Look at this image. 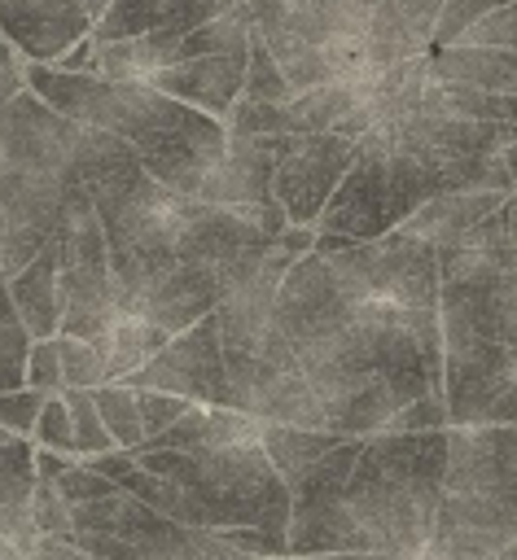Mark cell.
<instances>
[{"label": "cell", "instance_id": "cell-1", "mask_svg": "<svg viewBox=\"0 0 517 560\" xmlns=\"http://www.w3.org/2000/svg\"><path fill=\"white\" fill-rule=\"evenodd\" d=\"M215 319L237 411L254 420L368 438L443 398L438 249L403 232H315L302 258L272 245Z\"/></svg>", "mask_w": 517, "mask_h": 560}, {"label": "cell", "instance_id": "cell-2", "mask_svg": "<svg viewBox=\"0 0 517 560\" xmlns=\"http://www.w3.org/2000/svg\"><path fill=\"white\" fill-rule=\"evenodd\" d=\"M83 192L105 228L110 271L131 315L171 337L210 315L285 232L280 206H210L158 184L136 149L92 127Z\"/></svg>", "mask_w": 517, "mask_h": 560}, {"label": "cell", "instance_id": "cell-3", "mask_svg": "<svg viewBox=\"0 0 517 560\" xmlns=\"http://www.w3.org/2000/svg\"><path fill=\"white\" fill-rule=\"evenodd\" d=\"M517 92H491L438 70L434 52L399 61L386 114L355 136L359 153L315 219V232L377 241L443 192H513L508 144Z\"/></svg>", "mask_w": 517, "mask_h": 560}, {"label": "cell", "instance_id": "cell-4", "mask_svg": "<svg viewBox=\"0 0 517 560\" xmlns=\"http://www.w3.org/2000/svg\"><path fill=\"white\" fill-rule=\"evenodd\" d=\"M447 472V429L342 438L294 486L289 556L381 551L416 560L429 547Z\"/></svg>", "mask_w": 517, "mask_h": 560}, {"label": "cell", "instance_id": "cell-5", "mask_svg": "<svg viewBox=\"0 0 517 560\" xmlns=\"http://www.w3.org/2000/svg\"><path fill=\"white\" fill-rule=\"evenodd\" d=\"M438 4L443 0H245L250 39L272 57L285 101L429 52Z\"/></svg>", "mask_w": 517, "mask_h": 560}, {"label": "cell", "instance_id": "cell-6", "mask_svg": "<svg viewBox=\"0 0 517 560\" xmlns=\"http://www.w3.org/2000/svg\"><path fill=\"white\" fill-rule=\"evenodd\" d=\"M92 127L57 114L31 88L0 109V280L18 276L83 192Z\"/></svg>", "mask_w": 517, "mask_h": 560}, {"label": "cell", "instance_id": "cell-7", "mask_svg": "<svg viewBox=\"0 0 517 560\" xmlns=\"http://www.w3.org/2000/svg\"><path fill=\"white\" fill-rule=\"evenodd\" d=\"M438 328L517 346V188L438 245Z\"/></svg>", "mask_w": 517, "mask_h": 560}, {"label": "cell", "instance_id": "cell-8", "mask_svg": "<svg viewBox=\"0 0 517 560\" xmlns=\"http://www.w3.org/2000/svg\"><path fill=\"white\" fill-rule=\"evenodd\" d=\"M26 88L53 105L57 114L110 131L118 140H127L136 153L202 127L210 114L158 92L145 79H101V74H83V70H53V66H31L26 61Z\"/></svg>", "mask_w": 517, "mask_h": 560}, {"label": "cell", "instance_id": "cell-9", "mask_svg": "<svg viewBox=\"0 0 517 560\" xmlns=\"http://www.w3.org/2000/svg\"><path fill=\"white\" fill-rule=\"evenodd\" d=\"M74 542L88 560H258L228 547L215 529L180 525L127 490L70 508Z\"/></svg>", "mask_w": 517, "mask_h": 560}, {"label": "cell", "instance_id": "cell-10", "mask_svg": "<svg viewBox=\"0 0 517 560\" xmlns=\"http://www.w3.org/2000/svg\"><path fill=\"white\" fill-rule=\"evenodd\" d=\"M57 245V267H61V337H79L92 341L101 350V341L110 337V328L127 315L114 271H110V249H105V228L88 201V192H79L53 236Z\"/></svg>", "mask_w": 517, "mask_h": 560}, {"label": "cell", "instance_id": "cell-11", "mask_svg": "<svg viewBox=\"0 0 517 560\" xmlns=\"http://www.w3.org/2000/svg\"><path fill=\"white\" fill-rule=\"evenodd\" d=\"M359 144L333 131H280L272 136V197L289 223L315 228L320 210L351 171Z\"/></svg>", "mask_w": 517, "mask_h": 560}, {"label": "cell", "instance_id": "cell-12", "mask_svg": "<svg viewBox=\"0 0 517 560\" xmlns=\"http://www.w3.org/2000/svg\"><path fill=\"white\" fill-rule=\"evenodd\" d=\"M123 385L180 394V398L202 402V407H237V394H232V381H228V363H223V346H219L215 311L202 315L193 328L175 332L149 363H140L131 376H123Z\"/></svg>", "mask_w": 517, "mask_h": 560}, {"label": "cell", "instance_id": "cell-13", "mask_svg": "<svg viewBox=\"0 0 517 560\" xmlns=\"http://www.w3.org/2000/svg\"><path fill=\"white\" fill-rule=\"evenodd\" d=\"M517 381V346L443 332V402L447 424H482L491 402Z\"/></svg>", "mask_w": 517, "mask_h": 560}, {"label": "cell", "instance_id": "cell-14", "mask_svg": "<svg viewBox=\"0 0 517 560\" xmlns=\"http://www.w3.org/2000/svg\"><path fill=\"white\" fill-rule=\"evenodd\" d=\"M443 490L486 494L517 512V424H460L447 429Z\"/></svg>", "mask_w": 517, "mask_h": 560}, {"label": "cell", "instance_id": "cell-15", "mask_svg": "<svg viewBox=\"0 0 517 560\" xmlns=\"http://www.w3.org/2000/svg\"><path fill=\"white\" fill-rule=\"evenodd\" d=\"M517 542V512L469 490H443L429 547L451 560H495Z\"/></svg>", "mask_w": 517, "mask_h": 560}, {"label": "cell", "instance_id": "cell-16", "mask_svg": "<svg viewBox=\"0 0 517 560\" xmlns=\"http://www.w3.org/2000/svg\"><path fill=\"white\" fill-rule=\"evenodd\" d=\"M92 0H0V35L31 66H53L92 35Z\"/></svg>", "mask_w": 517, "mask_h": 560}, {"label": "cell", "instance_id": "cell-17", "mask_svg": "<svg viewBox=\"0 0 517 560\" xmlns=\"http://www.w3.org/2000/svg\"><path fill=\"white\" fill-rule=\"evenodd\" d=\"M245 57L250 52H206V57H184L171 61L162 70H153L145 83H153L158 92L228 122L232 105L245 92Z\"/></svg>", "mask_w": 517, "mask_h": 560}, {"label": "cell", "instance_id": "cell-18", "mask_svg": "<svg viewBox=\"0 0 517 560\" xmlns=\"http://www.w3.org/2000/svg\"><path fill=\"white\" fill-rule=\"evenodd\" d=\"M232 4H241V0H110L105 13L92 22V44L149 35V31L188 35L193 26L228 13Z\"/></svg>", "mask_w": 517, "mask_h": 560}, {"label": "cell", "instance_id": "cell-19", "mask_svg": "<svg viewBox=\"0 0 517 560\" xmlns=\"http://www.w3.org/2000/svg\"><path fill=\"white\" fill-rule=\"evenodd\" d=\"M13 311L31 328V337H57L61 328V267H57V245L48 241L18 276L4 280Z\"/></svg>", "mask_w": 517, "mask_h": 560}, {"label": "cell", "instance_id": "cell-20", "mask_svg": "<svg viewBox=\"0 0 517 560\" xmlns=\"http://www.w3.org/2000/svg\"><path fill=\"white\" fill-rule=\"evenodd\" d=\"M504 197L508 192H443V197L425 201L416 214H407L394 232H403V236L438 249V245L456 241L460 232H469L478 219H486Z\"/></svg>", "mask_w": 517, "mask_h": 560}, {"label": "cell", "instance_id": "cell-21", "mask_svg": "<svg viewBox=\"0 0 517 560\" xmlns=\"http://www.w3.org/2000/svg\"><path fill=\"white\" fill-rule=\"evenodd\" d=\"M175 44H180V35H166V31L92 44V61H88L83 74H101V79H149L153 70H162V66L175 61Z\"/></svg>", "mask_w": 517, "mask_h": 560}, {"label": "cell", "instance_id": "cell-22", "mask_svg": "<svg viewBox=\"0 0 517 560\" xmlns=\"http://www.w3.org/2000/svg\"><path fill=\"white\" fill-rule=\"evenodd\" d=\"M258 442H263V451H267L272 468L280 472V481H285V486H289V494H294V486L307 477V468H311L324 451H333L342 438H337V433H320V429H298V424L263 420Z\"/></svg>", "mask_w": 517, "mask_h": 560}, {"label": "cell", "instance_id": "cell-23", "mask_svg": "<svg viewBox=\"0 0 517 560\" xmlns=\"http://www.w3.org/2000/svg\"><path fill=\"white\" fill-rule=\"evenodd\" d=\"M171 341V332L166 328H158V324H149V319H140V315H123L114 328H110V337L101 341V354H105V372H110V381H123V376H131L140 363H149L162 346Z\"/></svg>", "mask_w": 517, "mask_h": 560}, {"label": "cell", "instance_id": "cell-24", "mask_svg": "<svg viewBox=\"0 0 517 560\" xmlns=\"http://www.w3.org/2000/svg\"><path fill=\"white\" fill-rule=\"evenodd\" d=\"M92 402L114 438L118 451H136L145 442V424H140V407H136V389L123 385V381H110V385H96L92 389Z\"/></svg>", "mask_w": 517, "mask_h": 560}, {"label": "cell", "instance_id": "cell-25", "mask_svg": "<svg viewBox=\"0 0 517 560\" xmlns=\"http://www.w3.org/2000/svg\"><path fill=\"white\" fill-rule=\"evenodd\" d=\"M31 328L22 324V315L9 302V289L0 298V394L22 389L26 385V359H31Z\"/></svg>", "mask_w": 517, "mask_h": 560}, {"label": "cell", "instance_id": "cell-26", "mask_svg": "<svg viewBox=\"0 0 517 560\" xmlns=\"http://www.w3.org/2000/svg\"><path fill=\"white\" fill-rule=\"evenodd\" d=\"M61 402L70 411V429H74V455L79 459H92V455H105V451H118L96 402H92V389H61Z\"/></svg>", "mask_w": 517, "mask_h": 560}, {"label": "cell", "instance_id": "cell-27", "mask_svg": "<svg viewBox=\"0 0 517 560\" xmlns=\"http://www.w3.org/2000/svg\"><path fill=\"white\" fill-rule=\"evenodd\" d=\"M57 354H61V389H96V385H110L105 354L92 341H79V337H61L57 332Z\"/></svg>", "mask_w": 517, "mask_h": 560}, {"label": "cell", "instance_id": "cell-28", "mask_svg": "<svg viewBox=\"0 0 517 560\" xmlns=\"http://www.w3.org/2000/svg\"><path fill=\"white\" fill-rule=\"evenodd\" d=\"M499 4H508V0H443V4H438V22H434V44H429V48H451V44H460V35H464L478 18H486L491 9H499Z\"/></svg>", "mask_w": 517, "mask_h": 560}, {"label": "cell", "instance_id": "cell-29", "mask_svg": "<svg viewBox=\"0 0 517 560\" xmlns=\"http://www.w3.org/2000/svg\"><path fill=\"white\" fill-rule=\"evenodd\" d=\"M31 446H44V451H57V455H74V429H70V411H66L61 394H48L44 398L39 420L31 429Z\"/></svg>", "mask_w": 517, "mask_h": 560}, {"label": "cell", "instance_id": "cell-30", "mask_svg": "<svg viewBox=\"0 0 517 560\" xmlns=\"http://www.w3.org/2000/svg\"><path fill=\"white\" fill-rule=\"evenodd\" d=\"M26 516H31V525H35L39 534H74V525H70V503L57 494L53 481H39V477H35V490H31V499H26Z\"/></svg>", "mask_w": 517, "mask_h": 560}, {"label": "cell", "instance_id": "cell-31", "mask_svg": "<svg viewBox=\"0 0 517 560\" xmlns=\"http://www.w3.org/2000/svg\"><path fill=\"white\" fill-rule=\"evenodd\" d=\"M53 486H57V494L74 508V503H92V499H105V494H114L118 486L110 481V477H101V472H92L83 459H70L57 477H53Z\"/></svg>", "mask_w": 517, "mask_h": 560}, {"label": "cell", "instance_id": "cell-32", "mask_svg": "<svg viewBox=\"0 0 517 560\" xmlns=\"http://www.w3.org/2000/svg\"><path fill=\"white\" fill-rule=\"evenodd\" d=\"M460 44H491V48H513L517 52V0H508V4L491 9L486 18H478L460 35Z\"/></svg>", "mask_w": 517, "mask_h": 560}, {"label": "cell", "instance_id": "cell-33", "mask_svg": "<svg viewBox=\"0 0 517 560\" xmlns=\"http://www.w3.org/2000/svg\"><path fill=\"white\" fill-rule=\"evenodd\" d=\"M136 407H140V424H145V442L158 438L162 429H171L193 402L180 394H162V389H136Z\"/></svg>", "mask_w": 517, "mask_h": 560}, {"label": "cell", "instance_id": "cell-34", "mask_svg": "<svg viewBox=\"0 0 517 560\" xmlns=\"http://www.w3.org/2000/svg\"><path fill=\"white\" fill-rule=\"evenodd\" d=\"M44 398H48V394H39V389H31V385L0 394V429H9L13 438H31V429H35V420H39Z\"/></svg>", "mask_w": 517, "mask_h": 560}, {"label": "cell", "instance_id": "cell-35", "mask_svg": "<svg viewBox=\"0 0 517 560\" xmlns=\"http://www.w3.org/2000/svg\"><path fill=\"white\" fill-rule=\"evenodd\" d=\"M26 385L39 389V394H61V354H57V337H39V341H31Z\"/></svg>", "mask_w": 517, "mask_h": 560}, {"label": "cell", "instance_id": "cell-36", "mask_svg": "<svg viewBox=\"0 0 517 560\" xmlns=\"http://www.w3.org/2000/svg\"><path fill=\"white\" fill-rule=\"evenodd\" d=\"M219 538L245 556H258V560H285L289 556V542L285 534H272V529H258V525H241V529H219Z\"/></svg>", "mask_w": 517, "mask_h": 560}, {"label": "cell", "instance_id": "cell-37", "mask_svg": "<svg viewBox=\"0 0 517 560\" xmlns=\"http://www.w3.org/2000/svg\"><path fill=\"white\" fill-rule=\"evenodd\" d=\"M26 88V61L18 57V48L0 35V109Z\"/></svg>", "mask_w": 517, "mask_h": 560}, {"label": "cell", "instance_id": "cell-38", "mask_svg": "<svg viewBox=\"0 0 517 560\" xmlns=\"http://www.w3.org/2000/svg\"><path fill=\"white\" fill-rule=\"evenodd\" d=\"M22 560H88V551L74 542V534H39Z\"/></svg>", "mask_w": 517, "mask_h": 560}, {"label": "cell", "instance_id": "cell-39", "mask_svg": "<svg viewBox=\"0 0 517 560\" xmlns=\"http://www.w3.org/2000/svg\"><path fill=\"white\" fill-rule=\"evenodd\" d=\"M482 424H517V381L491 402V411H486V420Z\"/></svg>", "mask_w": 517, "mask_h": 560}, {"label": "cell", "instance_id": "cell-40", "mask_svg": "<svg viewBox=\"0 0 517 560\" xmlns=\"http://www.w3.org/2000/svg\"><path fill=\"white\" fill-rule=\"evenodd\" d=\"M88 61H92V35L79 39L70 52H61V57L53 61V70H88Z\"/></svg>", "mask_w": 517, "mask_h": 560}, {"label": "cell", "instance_id": "cell-41", "mask_svg": "<svg viewBox=\"0 0 517 560\" xmlns=\"http://www.w3.org/2000/svg\"><path fill=\"white\" fill-rule=\"evenodd\" d=\"M285 560H403V556H381V551H337V556H285Z\"/></svg>", "mask_w": 517, "mask_h": 560}, {"label": "cell", "instance_id": "cell-42", "mask_svg": "<svg viewBox=\"0 0 517 560\" xmlns=\"http://www.w3.org/2000/svg\"><path fill=\"white\" fill-rule=\"evenodd\" d=\"M0 560H22V551L13 547V538H0Z\"/></svg>", "mask_w": 517, "mask_h": 560}, {"label": "cell", "instance_id": "cell-43", "mask_svg": "<svg viewBox=\"0 0 517 560\" xmlns=\"http://www.w3.org/2000/svg\"><path fill=\"white\" fill-rule=\"evenodd\" d=\"M416 560H451V556H443V551H434V547H425Z\"/></svg>", "mask_w": 517, "mask_h": 560}, {"label": "cell", "instance_id": "cell-44", "mask_svg": "<svg viewBox=\"0 0 517 560\" xmlns=\"http://www.w3.org/2000/svg\"><path fill=\"white\" fill-rule=\"evenodd\" d=\"M495 560H517V542H513V547H508V551H499V556H495Z\"/></svg>", "mask_w": 517, "mask_h": 560}, {"label": "cell", "instance_id": "cell-45", "mask_svg": "<svg viewBox=\"0 0 517 560\" xmlns=\"http://www.w3.org/2000/svg\"><path fill=\"white\" fill-rule=\"evenodd\" d=\"M105 4H110V0H92V13L101 18V13H105Z\"/></svg>", "mask_w": 517, "mask_h": 560}, {"label": "cell", "instance_id": "cell-46", "mask_svg": "<svg viewBox=\"0 0 517 560\" xmlns=\"http://www.w3.org/2000/svg\"><path fill=\"white\" fill-rule=\"evenodd\" d=\"M9 438H13V433H9V429H0V442H9Z\"/></svg>", "mask_w": 517, "mask_h": 560}, {"label": "cell", "instance_id": "cell-47", "mask_svg": "<svg viewBox=\"0 0 517 560\" xmlns=\"http://www.w3.org/2000/svg\"><path fill=\"white\" fill-rule=\"evenodd\" d=\"M0 298H4V284H0Z\"/></svg>", "mask_w": 517, "mask_h": 560}, {"label": "cell", "instance_id": "cell-48", "mask_svg": "<svg viewBox=\"0 0 517 560\" xmlns=\"http://www.w3.org/2000/svg\"><path fill=\"white\" fill-rule=\"evenodd\" d=\"M0 284H4V280H0Z\"/></svg>", "mask_w": 517, "mask_h": 560}]
</instances>
